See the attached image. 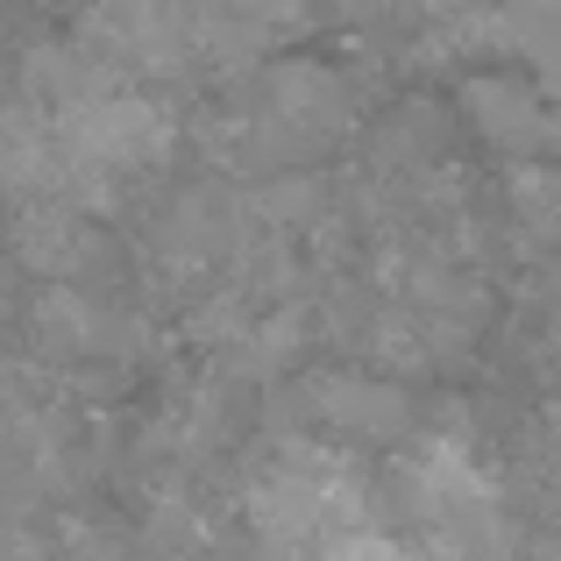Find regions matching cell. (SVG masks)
<instances>
[{"mask_svg": "<svg viewBox=\"0 0 561 561\" xmlns=\"http://www.w3.org/2000/svg\"><path fill=\"white\" fill-rule=\"evenodd\" d=\"M405 526L420 540V561H519L505 491L448 440H426L398 462Z\"/></svg>", "mask_w": 561, "mask_h": 561, "instance_id": "1", "label": "cell"}, {"mask_svg": "<svg viewBox=\"0 0 561 561\" xmlns=\"http://www.w3.org/2000/svg\"><path fill=\"white\" fill-rule=\"evenodd\" d=\"M164 142H171V122L150 100H128V93L79 100L57 122V150L79 157V171H136L150 157H164Z\"/></svg>", "mask_w": 561, "mask_h": 561, "instance_id": "2", "label": "cell"}, {"mask_svg": "<svg viewBox=\"0 0 561 561\" xmlns=\"http://www.w3.org/2000/svg\"><path fill=\"white\" fill-rule=\"evenodd\" d=\"M554 128H561V122H554Z\"/></svg>", "mask_w": 561, "mask_h": 561, "instance_id": "3", "label": "cell"}]
</instances>
